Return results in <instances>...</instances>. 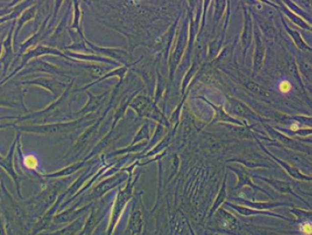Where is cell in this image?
Wrapping results in <instances>:
<instances>
[{
    "label": "cell",
    "mask_w": 312,
    "mask_h": 235,
    "mask_svg": "<svg viewBox=\"0 0 312 235\" xmlns=\"http://www.w3.org/2000/svg\"><path fill=\"white\" fill-rule=\"evenodd\" d=\"M95 113H91L87 115L81 117L78 120H72L69 122H58V123H52V124H43V125L22 126L18 127L20 131L26 132H31L40 135H58L61 133H67L69 131H75L78 128H81L84 126L92 125L95 123Z\"/></svg>",
    "instance_id": "obj_1"
},
{
    "label": "cell",
    "mask_w": 312,
    "mask_h": 235,
    "mask_svg": "<svg viewBox=\"0 0 312 235\" xmlns=\"http://www.w3.org/2000/svg\"><path fill=\"white\" fill-rule=\"evenodd\" d=\"M44 55H50V56H58V57H61V58L67 59L68 61H71V62L78 63L79 60H75L73 58H69L68 56L65 55V53L61 51H59L57 48L50 47V46H46V45H38L37 47L32 49L31 51H29L28 52L24 54L23 58H22L21 65L16 68V70L13 72V73L9 75L6 78L4 79L1 84L5 83V81H7L8 79H10L13 76H15L16 74L18 73L20 70H22L23 68H25L27 66L28 63L30 62L32 59H35L38 58L41 56H44Z\"/></svg>",
    "instance_id": "obj_2"
},
{
    "label": "cell",
    "mask_w": 312,
    "mask_h": 235,
    "mask_svg": "<svg viewBox=\"0 0 312 235\" xmlns=\"http://www.w3.org/2000/svg\"><path fill=\"white\" fill-rule=\"evenodd\" d=\"M74 83L75 79L73 78L71 80L70 84H68V87L65 90L63 94L58 99L55 100L53 104H51L49 106H47L45 109L39 110V111H35V112H32V113H30L28 115L18 117L17 120L20 121V120H30V119H47L49 117L56 116V113L59 111L61 106L67 104V100L69 99V96L70 95V92H71V88H72Z\"/></svg>",
    "instance_id": "obj_3"
},
{
    "label": "cell",
    "mask_w": 312,
    "mask_h": 235,
    "mask_svg": "<svg viewBox=\"0 0 312 235\" xmlns=\"http://www.w3.org/2000/svg\"><path fill=\"white\" fill-rule=\"evenodd\" d=\"M18 76H25L32 73H44L48 75H53V76H58L66 78H70L69 74L63 71L62 69L58 68L57 66L53 65L52 63L47 62L45 60H43L42 58H35L32 61L27 64L25 68H23Z\"/></svg>",
    "instance_id": "obj_4"
},
{
    "label": "cell",
    "mask_w": 312,
    "mask_h": 235,
    "mask_svg": "<svg viewBox=\"0 0 312 235\" xmlns=\"http://www.w3.org/2000/svg\"><path fill=\"white\" fill-rule=\"evenodd\" d=\"M22 84H32V85H36L39 87L45 89L53 94L55 100L59 98L63 94L66 88L68 87V85L65 83L58 81L53 77H38L37 78L24 81L22 82Z\"/></svg>",
    "instance_id": "obj_5"
},
{
    "label": "cell",
    "mask_w": 312,
    "mask_h": 235,
    "mask_svg": "<svg viewBox=\"0 0 312 235\" xmlns=\"http://www.w3.org/2000/svg\"><path fill=\"white\" fill-rule=\"evenodd\" d=\"M187 41V31L186 28H183L180 31L179 37L175 45V51L172 54L170 61V79H173V76L175 73V69L177 68L180 63L181 58L183 56V53L185 51V45Z\"/></svg>",
    "instance_id": "obj_6"
},
{
    "label": "cell",
    "mask_w": 312,
    "mask_h": 235,
    "mask_svg": "<svg viewBox=\"0 0 312 235\" xmlns=\"http://www.w3.org/2000/svg\"><path fill=\"white\" fill-rule=\"evenodd\" d=\"M264 127L265 128V131L268 132L270 136H272L275 141L280 142L282 145L290 147L291 149L297 150V151L310 152L311 150L310 147H307L295 139H292L291 137L284 135L283 133L276 131L274 128L270 127L269 125H265Z\"/></svg>",
    "instance_id": "obj_7"
},
{
    "label": "cell",
    "mask_w": 312,
    "mask_h": 235,
    "mask_svg": "<svg viewBox=\"0 0 312 235\" xmlns=\"http://www.w3.org/2000/svg\"><path fill=\"white\" fill-rule=\"evenodd\" d=\"M157 104L153 100L148 96L139 95L134 97L130 104V107L133 109L140 117L148 118L155 105Z\"/></svg>",
    "instance_id": "obj_8"
},
{
    "label": "cell",
    "mask_w": 312,
    "mask_h": 235,
    "mask_svg": "<svg viewBox=\"0 0 312 235\" xmlns=\"http://www.w3.org/2000/svg\"><path fill=\"white\" fill-rule=\"evenodd\" d=\"M85 93L88 96V101L82 109L75 112L73 114L74 119L76 117H79L80 115L85 116L87 114H91V113H95V111L98 110L101 105L105 103L106 95L108 94L107 92H105L104 94H100V95H95V94H91L88 91H85Z\"/></svg>",
    "instance_id": "obj_9"
},
{
    "label": "cell",
    "mask_w": 312,
    "mask_h": 235,
    "mask_svg": "<svg viewBox=\"0 0 312 235\" xmlns=\"http://www.w3.org/2000/svg\"><path fill=\"white\" fill-rule=\"evenodd\" d=\"M254 36L255 41V49L254 65H253V77L256 76L262 69L265 55V45L260 37L257 29L255 30Z\"/></svg>",
    "instance_id": "obj_10"
},
{
    "label": "cell",
    "mask_w": 312,
    "mask_h": 235,
    "mask_svg": "<svg viewBox=\"0 0 312 235\" xmlns=\"http://www.w3.org/2000/svg\"><path fill=\"white\" fill-rule=\"evenodd\" d=\"M228 102L231 106V110L236 115L239 116L247 120H258L262 121L260 116L257 115L255 112L251 110L248 105L245 104L242 102L235 99V98H228Z\"/></svg>",
    "instance_id": "obj_11"
},
{
    "label": "cell",
    "mask_w": 312,
    "mask_h": 235,
    "mask_svg": "<svg viewBox=\"0 0 312 235\" xmlns=\"http://www.w3.org/2000/svg\"><path fill=\"white\" fill-rule=\"evenodd\" d=\"M257 141H258V140H257ZM258 143H259L260 147H261L268 156H270L271 158H273L275 162H277L278 164H280L281 166L285 170L287 173H288L291 178H293V179H295V180H298V181H302V182H312V177H311V176H307V175L303 174V173H301L297 168L291 166L289 163H287V162H284V161H282L279 158H277L275 156H274L272 153L267 151L266 148L260 143V141H258Z\"/></svg>",
    "instance_id": "obj_12"
},
{
    "label": "cell",
    "mask_w": 312,
    "mask_h": 235,
    "mask_svg": "<svg viewBox=\"0 0 312 235\" xmlns=\"http://www.w3.org/2000/svg\"><path fill=\"white\" fill-rule=\"evenodd\" d=\"M69 14H70V6L68 8V10L66 11L62 19L58 23V26L55 28L53 34L49 38L50 47L55 48L61 42L60 41L63 39L65 31L68 29L67 25H68V21H69Z\"/></svg>",
    "instance_id": "obj_13"
},
{
    "label": "cell",
    "mask_w": 312,
    "mask_h": 235,
    "mask_svg": "<svg viewBox=\"0 0 312 235\" xmlns=\"http://www.w3.org/2000/svg\"><path fill=\"white\" fill-rule=\"evenodd\" d=\"M135 182H133V183H128L127 186L125 187L124 189L120 190V192L117 196L116 202L114 205V209H113V220L118 219L119 215L122 212V209L124 208V206L126 205L128 202V200L131 199L132 197V194H133V184Z\"/></svg>",
    "instance_id": "obj_14"
},
{
    "label": "cell",
    "mask_w": 312,
    "mask_h": 235,
    "mask_svg": "<svg viewBox=\"0 0 312 235\" xmlns=\"http://www.w3.org/2000/svg\"><path fill=\"white\" fill-rule=\"evenodd\" d=\"M227 168L230 169L233 173H236L237 176H238V184H237V186L235 187V188H240L244 187V186H249L250 188H254V189H256V190L263 191L264 193L267 194L268 197L272 198V196L267 193L264 188H260L258 186L255 185L253 182H252V180H251V176L249 175V173H248L247 171H245L244 168L231 167V166H228Z\"/></svg>",
    "instance_id": "obj_15"
},
{
    "label": "cell",
    "mask_w": 312,
    "mask_h": 235,
    "mask_svg": "<svg viewBox=\"0 0 312 235\" xmlns=\"http://www.w3.org/2000/svg\"><path fill=\"white\" fill-rule=\"evenodd\" d=\"M256 178H259L262 181H264L266 183H268L271 187L275 188V190L279 191L280 193L291 194L292 196H294L295 198H298L303 201L304 203L308 204L306 201H304V199L302 197H300L296 192H294L293 188L291 187V183H287L284 181H280V180H276V179H270V178L262 177V176H255Z\"/></svg>",
    "instance_id": "obj_16"
},
{
    "label": "cell",
    "mask_w": 312,
    "mask_h": 235,
    "mask_svg": "<svg viewBox=\"0 0 312 235\" xmlns=\"http://www.w3.org/2000/svg\"><path fill=\"white\" fill-rule=\"evenodd\" d=\"M226 206L230 207L231 209H234L235 211H237L238 214H242L245 216H250V215H269V216H273V217H278L281 219L288 220L283 215H279V214H274V213H271L268 211H264V210H256V209H250V208H247V207H243V206H239V205L233 204L230 202H224Z\"/></svg>",
    "instance_id": "obj_17"
},
{
    "label": "cell",
    "mask_w": 312,
    "mask_h": 235,
    "mask_svg": "<svg viewBox=\"0 0 312 235\" xmlns=\"http://www.w3.org/2000/svg\"><path fill=\"white\" fill-rule=\"evenodd\" d=\"M142 214L140 209L134 208L131 214L128 225V232L130 235H140L142 231Z\"/></svg>",
    "instance_id": "obj_18"
},
{
    "label": "cell",
    "mask_w": 312,
    "mask_h": 235,
    "mask_svg": "<svg viewBox=\"0 0 312 235\" xmlns=\"http://www.w3.org/2000/svg\"><path fill=\"white\" fill-rule=\"evenodd\" d=\"M252 36H253V24H252V18L249 12L245 10V26H244V31L241 36V42L244 48V53L248 51L251 42H252Z\"/></svg>",
    "instance_id": "obj_19"
},
{
    "label": "cell",
    "mask_w": 312,
    "mask_h": 235,
    "mask_svg": "<svg viewBox=\"0 0 312 235\" xmlns=\"http://www.w3.org/2000/svg\"><path fill=\"white\" fill-rule=\"evenodd\" d=\"M128 68H129V67L122 66L121 68H116V69H114V70H112L111 72L106 73L105 76H103V77L97 79V80L95 81V82H92L91 84H86L85 86L82 87V88L78 89L76 92H80V91H87V89L90 88V87H92V86H94L95 84L101 83V82H103L104 80H106V79L107 78H113V77H118L119 79H120L118 84H122V80H123V78L125 77V75L127 73Z\"/></svg>",
    "instance_id": "obj_20"
},
{
    "label": "cell",
    "mask_w": 312,
    "mask_h": 235,
    "mask_svg": "<svg viewBox=\"0 0 312 235\" xmlns=\"http://www.w3.org/2000/svg\"><path fill=\"white\" fill-rule=\"evenodd\" d=\"M37 14V5H32L31 6H29L27 9L24 11L22 13V16H20V18L18 19L17 24H16V31H15V34H14V40L13 42H16V37L18 35L19 31L22 29V27L25 26V24L27 22L30 21L33 19L35 16Z\"/></svg>",
    "instance_id": "obj_21"
},
{
    "label": "cell",
    "mask_w": 312,
    "mask_h": 235,
    "mask_svg": "<svg viewBox=\"0 0 312 235\" xmlns=\"http://www.w3.org/2000/svg\"><path fill=\"white\" fill-rule=\"evenodd\" d=\"M201 99L203 100V101H205L207 104L209 105H211L212 108L214 109V111H215V120L214 121H223V122H228V123H232V124H236V125L241 126V127H243L245 126L244 123L242 122H240V121H238V120H236V119H234L232 118L231 116L228 115L227 113H226V111L224 110L223 109V106H219V105H214L212 104V103H210L209 101H207L205 98H203V97H200Z\"/></svg>",
    "instance_id": "obj_22"
},
{
    "label": "cell",
    "mask_w": 312,
    "mask_h": 235,
    "mask_svg": "<svg viewBox=\"0 0 312 235\" xmlns=\"http://www.w3.org/2000/svg\"><path fill=\"white\" fill-rule=\"evenodd\" d=\"M217 211V214L221 217V221L223 222V227L232 231L237 230L239 228V222L232 214H230L224 209H218Z\"/></svg>",
    "instance_id": "obj_23"
},
{
    "label": "cell",
    "mask_w": 312,
    "mask_h": 235,
    "mask_svg": "<svg viewBox=\"0 0 312 235\" xmlns=\"http://www.w3.org/2000/svg\"><path fill=\"white\" fill-rule=\"evenodd\" d=\"M16 22L14 23V26L11 28L10 31L7 35V38L5 39V42H3V46H4V50H5V54H4V57L2 58V61L3 64L5 66L4 68V75L7 72V69L10 66L11 58L13 56V51H12V35H13V31L15 29V26H16Z\"/></svg>",
    "instance_id": "obj_24"
},
{
    "label": "cell",
    "mask_w": 312,
    "mask_h": 235,
    "mask_svg": "<svg viewBox=\"0 0 312 235\" xmlns=\"http://www.w3.org/2000/svg\"><path fill=\"white\" fill-rule=\"evenodd\" d=\"M238 202L247 206V208L256 209V210H264V209H273L281 206H289V203H282V202H252L244 200L242 199H235Z\"/></svg>",
    "instance_id": "obj_25"
},
{
    "label": "cell",
    "mask_w": 312,
    "mask_h": 235,
    "mask_svg": "<svg viewBox=\"0 0 312 235\" xmlns=\"http://www.w3.org/2000/svg\"><path fill=\"white\" fill-rule=\"evenodd\" d=\"M73 7H74V10H73V22L72 24L70 25V29H75L77 31L78 35L81 38V39H85V37L84 35V32H83V29L82 27L80 26V22H81V10H80V1H73Z\"/></svg>",
    "instance_id": "obj_26"
},
{
    "label": "cell",
    "mask_w": 312,
    "mask_h": 235,
    "mask_svg": "<svg viewBox=\"0 0 312 235\" xmlns=\"http://www.w3.org/2000/svg\"><path fill=\"white\" fill-rule=\"evenodd\" d=\"M282 20H283V23H284V25L286 31H287V32L289 33V35L292 38V40H293L294 42H295L297 47L299 48L301 51H308V52H312V47H310V46L308 45L307 43L304 42V40L302 39L301 33H300L299 31H295V30L290 29L289 27L287 26V25H286V23L284 22V19H282Z\"/></svg>",
    "instance_id": "obj_27"
},
{
    "label": "cell",
    "mask_w": 312,
    "mask_h": 235,
    "mask_svg": "<svg viewBox=\"0 0 312 235\" xmlns=\"http://www.w3.org/2000/svg\"><path fill=\"white\" fill-rule=\"evenodd\" d=\"M226 177H227V175L225 176L224 182H223V186H222V188L220 189V192L218 194L217 198L214 200V202H213V204H212V209H211L210 213H209V217H212V215L214 214V213L217 212V210L219 209V208H220V206L225 202V199L227 198Z\"/></svg>",
    "instance_id": "obj_28"
},
{
    "label": "cell",
    "mask_w": 312,
    "mask_h": 235,
    "mask_svg": "<svg viewBox=\"0 0 312 235\" xmlns=\"http://www.w3.org/2000/svg\"><path fill=\"white\" fill-rule=\"evenodd\" d=\"M122 182V180H120L119 178L113 177L110 178L108 180L105 181L104 183L99 184L94 190V195L95 197H98L101 196L104 193H106V191H108L109 189H111L112 188L115 187L118 183H120Z\"/></svg>",
    "instance_id": "obj_29"
},
{
    "label": "cell",
    "mask_w": 312,
    "mask_h": 235,
    "mask_svg": "<svg viewBox=\"0 0 312 235\" xmlns=\"http://www.w3.org/2000/svg\"><path fill=\"white\" fill-rule=\"evenodd\" d=\"M29 4H34V2L26 1V2H22L20 5H16L15 8H13V11L11 12L10 14L0 18V25L3 24L4 22L8 21V20H13V19L15 20L17 16L22 14L27 7H28Z\"/></svg>",
    "instance_id": "obj_30"
},
{
    "label": "cell",
    "mask_w": 312,
    "mask_h": 235,
    "mask_svg": "<svg viewBox=\"0 0 312 235\" xmlns=\"http://www.w3.org/2000/svg\"><path fill=\"white\" fill-rule=\"evenodd\" d=\"M281 8H282V10L285 14L286 16H288V17L291 19V21L293 22L298 26L301 27L302 29H305V30H309V31L312 30V27L310 26L306 22L304 21L303 19H302L300 16H298L297 15H295V14H293L291 10H289V9L286 7L285 5H281Z\"/></svg>",
    "instance_id": "obj_31"
},
{
    "label": "cell",
    "mask_w": 312,
    "mask_h": 235,
    "mask_svg": "<svg viewBox=\"0 0 312 235\" xmlns=\"http://www.w3.org/2000/svg\"><path fill=\"white\" fill-rule=\"evenodd\" d=\"M244 85L246 86V88L249 89V91L253 92L255 94H258L262 97H270L271 94L269 93V91L265 90V88H263L260 84L255 83L254 81H251V80H246L244 82Z\"/></svg>",
    "instance_id": "obj_32"
},
{
    "label": "cell",
    "mask_w": 312,
    "mask_h": 235,
    "mask_svg": "<svg viewBox=\"0 0 312 235\" xmlns=\"http://www.w3.org/2000/svg\"><path fill=\"white\" fill-rule=\"evenodd\" d=\"M228 162H237L242 163L244 165L248 166L249 168H256V167H267L271 168L272 165L267 164L264 162H260L257 160H253V159H232V160H229Z\"/></svg>",
    "instance_id": "obj_33"
},
{
    "label": "cell",
    "mask_w": 312,
    "mask_h": 235,
    "mask_svg": "<svg viewBox=\"0 0 312 235\" xmlns=\"http://www.w3.org/2000/svg\"><path fill=\"white\" fill-rule=\"evenodd\" d=\"M288 69H289V72L291 74V77L296 80L297 82L302 86V88H304V85H303V83H302V78H301L300 73H299V69H298L295 60H294L293 58H291V59L289 60V62H288Z\"/></svg>",
    "instance_id": "obj_34"
},
{
    "label": "cell",
    "mask_w": 312,
    "mask_h": 235,
    "mask_svg": "<svg viewBox=\"0 0 312 235\" xmlns=\"http://www.w3.org/2000/svg\"><path fill=\"white\" fill-rule=\"evenodd\" d=\"M144 138H146V139L149 138V130H148V123H145V124L141 128V130L138 132L137 135L134 137L132 145L137 143L138 141H140V140H142V139H144Z\"/></svg>",
    "instance_id": "obj_35"
},
{
    "label": "cell",
    "mask_w": 312,
    "mask_h": 235,
    "mask_svg": "<svg viewBox=\"0 0 312 235\" xmlns=\"http://www.w3.org/2000/svg\"><path fill=\"white\" fill-rule=\"evenodd\" d=\"M300 69L302 74L307 78L308 80L312 81V63L309 61L300 62Z\"/></svg>",
    "instance_id": "obj_36"
},
{
    "label": "cell",
    "mask_w": 312,
    "mask_h": 235,
    "mask_svg": "<svg viewBox=\"0 0 312 235\" xmlns=\"http://www.w3.org/2000/svg\"><path fill=\"white\" fill-rule=\"evenodd\" d=\"M196 63H194L193 66L191 67L190 70L188 71V73L186 74V76H185V78H184V81H183V87H182L183 93H184V91L185 90V87L187 86V84H189L191 79L194 77V75L196 74Z\"/></svg>",
    "instance_id": "obj_37"
},
{
    "label": "cell",
    "mask_w": 312,
    "mask_h": 235,
    "mask_svg": "<svg viewBox=\"0 0 312 235\" xmlns=\"http://www.w3.org/2000/svg\"><path fill=\"white\" fill-rule=\"evenodd\" d=\"M25 163H26L27 168H29V169H34V168L37 166V160H36L35 157H28L26 158Z\"/></svg>",
    "instance_id": "obj_38"
},
{
    "label": "cell",
    "mask_w": 312,
    "mask_h": 235,
    "mask_svg": "<svg viewBox=\"0 0 312 235\" xmlns=\"http://www.w3.org/2000/svg\"><path fill=\"white\" fill-rule=\"evenodd\" d=\"M12 11H13V9H9V8L0 9V16H4V15H8V14H10Z\"/></svg>",
    "instance_id": "obj_39"
}]
</instances>
